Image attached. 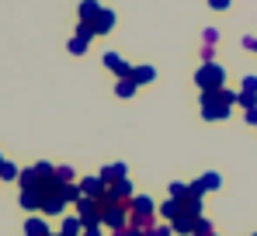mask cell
<instances>
[{"label":"cell","instance_id":"6da1fadb","mask_svg":"<svg viewBox=\"0 0 257 236\" xmlns=\"http://www.w3.org/2000/svg\"><path fill=\"white\" fill-rule=\"evenodd\" d=\"M233 104H236V90H229V87H219V90H202V101H198L202 118H209V122L229 118Z\"/></svg>","mask_w":257,"mask_h":236},{"label":"cell","instance_id":"7a4b0ae2","mask_svg":"<svg viewBox=\"0 0 257 236\" xmlns=\"http://www.w3.org/2000/svg\"><path fill=\"white\" fill-rule=\"evenodd\" d=\"M153 215H157V205H153L150 195H136L128 201V226L150 229V226H153Z\"/></svg>","mask_w":257,"mask_h":236},{"label":"cell","instance_id":"3957f363","mask_svg":"<svg viewBox=\"0 0 257 236\" xmlns=\"http://www.w3.org/2000/svg\"><path fill=\"white\" fill-rule=\"evenodd\" d=\"M101 222L115 229H125L128 226V201H101Z\"/></svg>","mask_w":257,"mask_h":236},{"label":"cell","instance_id":"277c9868","mask_svg":"<svg viewBox=\"0 0 257 236\" xmlns=\"http://www.w3.org/2000/svg\"><path fill=\"white\" fill-rule=\"evenodd\" d=\"M222 80H226V70H222L219 63H202V66H198V73H195L198 90H219V87H222Z\"/></svg>","mask_w":257,"mask_h":236},{"label":"cell","instance_id":"5b68a950","mask_svg":"<svg viewBox=\"0 0 257 236\" xmlns=\"http://www.w3.org/2000/svg\"><path fill=\"white\" fill-rule=\"evenodd\" d=\"M77 219L84 222V229L101 226V201H94V198H80V201H77Z\"/></svg>","mask_w":257,"mask_h":236},{"label":"cell","instance_id":"8992f818","mask_svg":"<svg viewBox=\"0 0 257 236\" xmlns=\"http://www.w3.org/2000/svg\"><path fill=\"white\" fill-rule=\"evenodd\" d=\"M63 208H66V195H63V184L42 195V215H63Z\"/></svg>","mask_w":257,"mask_h":236},{"label":"cell","instance_id":"52a82bcc","mask_svg":"<svg viewBox=\"0 0 257 236\" xmlns=\"http://www.w3.org/2000/svg\"><path fill=\"white\" fill-rule=\"evenodd\" d=\"M77 188H80V195H84V198H94V201H101L104 191H108V184H104L101 177H80Z\"/></svg>","mask_w":257,"mask_h":236},{"label":"cell","instance_id":"ba28073f","mask_svg":"<svg viewBox=\"0 0 257 236\" xmlns=\"http://www.w3.org/2000/svg\"><path fill=\"white\" fill-rule=\"evenodd\" d=\"M90 28H94V35H108V32L115 28V11H111V7H101V11L94 14Z\"/></svg>","mask_w":257,"mask_h":236},{"label":"cell","instance_id":"9c48e42d","mask_svg":"<svg viewBox=\"0 0 257 236\" xmlns=\"http://www.w3.org/2000/svg\"><path fill=\"white\" fill-rule=\"evenodd\" d=\"M104 66H108V70H111V73H115L118 80L132 77V66H128V63L122 59V56H118V52H104Z\"/></svg>","mask_w":257,"mask_h":236},{"label":"cell","instance_id":"30bf717a","mask_svg":"<svg viewBox=\"0 0 257 236\" xmlns=\"http://www.w3.org/2000/svg\"><path fill=\"white\" fill-rule=\"evenodd\" d=\"M198 222H202V215H177V219L171 222V229L181 233V236H191L195 229H198Z\"/></svg>","mask_w":257,"mask_h":236},{"label":"cell","instance_id":"8fae6325","mask_svg":"<svg viewBox=\"0 0 257 236\" xmlns=\"http://www.w3.org/2000/svg\"><path fill=\"white\" fill-rule=\"evenodd\" d=\"M97 177H101V181H104V184L111 188V184H118V181H125V163H108V167H104V170H101Z\"/></svg>","mask_w":257,"mask_h":236},{"label":"cell","instance_id":"7c38bea8","mask_svg":"<svg viewBox=\"0 0 257 236\" xmlns=\"http://www.w3.org/2000/svg\"><path fill=\"white\" fill-rule=\"evenodd\" d=\"M21 208H25V212H42V191H39V188L21 191Z\"/></svg>","mask_w":257,"mask_h":236},{"label":"cell","instance_id":"4fadbf2b","mask_svg":"<svg viewBox=\"0 0 257 236\" xmlns=\"http://www.w3.org/2000/svg\"><path fill=\"white\" fill-rule=\"evenodd\" d=\"M25 236H52V229H49V222H45V219L32 215V219L25 222Z\"/></svg>","mask_w":257,"mask_h":236},{"label":"cell","instance_id":"5bb4252c","mask_svg":"<svg viewBox=\"0 0 257 236\" xmlns=\"http://www.w3.org/2000/svg\"><path fill=\"white\" fill-rule=\"evenodd\" d=\"M157 80V70L153 66H132V83L136 87H146V83H153Z\"/></svg>","mask_w":257,"mask_h":236},{"label":"cell","instance_id":"9a60e30c","mask_svg":"<svg viewBox=\"0 0 257 236\" xmlns=\"http://www.w3.org/2000/svg\"><path fill=\"white\" fill-rule=\"evenodd\" d=\"M160 215H164L167 222H174L177 215H184V201H174V198H167V201L160 205Z\"/></svg>","mask_w":257,"mask_h":236},{"label":"cell","instance_id":"2e32d148","mask_svg":"<svg viewBox=\"0 0 257 236\" xmlns=\"http://www.w3.org/2000/svg\"><path fill=\"white\" fill-rule=\"evenodd\" d=\"M80 233H84V222H80L77 215L63 219V229H59V236H80Z\"/></svg>","mask_w":257,"mask_h":236},{"label":"cell","instance_id":"e0dca14e","mask_svg":"<svg viewBox=\"0 0 257 236\" xmlns=\"http://www.w3.org/2000/svg\"><path fill=\"white\" fill-rule=\"evenodd\" d=\"M18 184H21V191H32V188H39V174H35V167H28V170H21V177H18Z\"/></svg>","mask_w":257,"mask_h":236},{"label":"cell","instance_id":"ac0fdd59","mask_svg":"<svg viewBox=\"0 0 257 236\" xmlns=\"http://www.w3.org/2000/svg\"><path fill=\"white\" fill-rule=\"evenodd\" d=\"M97 11H101V4H97V0H84V4H80V21H94V14H97Z\"/></svg>","mask_w":257,"mask_h":236},{"label":"cell","instance_id":"d6986e66","mask_svg":"<svg viewBox=\"0 0 257 236\" xmlns=\"http://www.w3.org/2000/svg\"><path fill=\"white\" fill-rule=\"evenodd\" d=\"M18 177H21V170H18L11 160H4V163H0V181H18Z\"/></svg>","mask_w":257,"mask_h":236},{"label":"cell","instance_id":"ffe728a7","mask_svg":"<svg viewBox=\"0 0 257 236\" xmlns=\"http://www.w3.org/2000/svg\"><path fill=\"white\" fill-rule=\"evenodd\" d=\"M136 90H139V87L132 83V77H125V80H118V83H115V94H118V97H132Z\"/></svg>","mask_w":257,"mask_h":236},{"label":"cell","instance_id":"44dd1931","mask_svg":"<svg viewBox=\"0 0 257 236\" xmlns=\"http://www.w3.org/2000/svg\"><path fill=\"white\" fill-rule=\"evenodd\" d=\"M219 184H222V177H219L215 170H209V174H202V188H205V191H219Z\"/></svg>","mask_w":257,"mask_h":236},{"label":"cell","instance_id":"7402d4cb","mask_svg":"<svg viewBox=\"0 0 257 236\" xmlns=\"http://www.w3.org/2000/svg\"><path fill=\"white\" fill-rule=\"evenodd\" d=\"M77 39H84V42L97 39V35H94V28H90V21H80V25H77Z\"/></svg>","mask_w":257,"mask_h":236},{"label":"cell","instance_id":"603a6c76","mask_svg":"<svg viewBox=\"0 0 257 236\" xmlns=\"http://www.w3.org/2000/svg\"><path fill=\"white\" fill-rule=\"evenodd\" d=\"M236 104L247 108V111H254L257 108V94H236Z\"/></svg>","mask_w":257,"mask_h":236},{"label":"cell","instance_id":"cb8c5ba5","mask_svg":"<svg viewBox=\"0 0 257 236\" xmlns=\"http://www.w3.org/2000/svg\"><path fill=\"white\" fill-rule=\"evenodd\" d=\"M56 181L59 184H73V167H56Z\"/></svg>","mask_w":257,"mask_h":236},{"label":"cell","instance_id":"d4e9b609","mask_svg":"<svg viewBox=\"0 0 257 236\" xmlns=\"http://www.w3.org/2000/svg\"><path fill=\"white\" fill-rule=\"evenodd\" d=\"M184 215H202V198H188L184 201Z\"/></svg>","mask_w":257,"mask_h":236},{"label":"cell","instance_id":"484cf974","mask_svg":"<svg viewBox=\"0 0 257 236\" xmlns=\"http://www.w3.org/2000/svg\"><path fill=\"white\" fill-rule=\"evenodd\" d=\"M87 49H90V42H84V39H77V35H73V39H70V52H73V56H84Z\"/></svg>","mask_w":257,"mask_h":236},{"label":"cell","instance_id":"4316f807","mask_svg":"<svg viewBox=\"0 0 257 236\" xmlns=\"http://www.w3.org/2000/svg\"><path fill=\"white\" fill-rule=\"evenodd\" d=\"M174 229H171V222H160V226H150L146 229V236H171Z\"/></svg>","mask_w":257,"mask_h":236},{"label":"cell","instance_id":"83f0119b","mask_svg":"<svg viewBox=\"0 0 257 236\" xmlns=\"http://www.w3.org/2000/svg\"><path fill=\"white\" fill-rule=\"evenodd\" d=\"M171 198L174 201H188V184H171Z\"/></svg>","mask_w":257,"mask_h":236},{"label":"cell","instance_id":"f1b7e54d","mask_svg":"<svg viewBox=\"0 0 257 236\" xmlns=\"http://www.w3.org/2000/svg\"><path fill=\"white\" fill-rule=\"evenodd\" d=\"M35 174H39V177H52V174H56V167H52V163H35Z\"/></svg>","mask_w":257,"mask_h":236},{"label":"cell","instance_id":"f546056e","mask_svg":"<svg viewBox=\"0 0 257 236\" xmlns=\"http://www.w3.org/2000/svg\"><path fill=\"white\" fill-rule=\"evenodd\" d=\"M240 94H257V77H243V90Z\"/></svg>","mask_w":257,"mask_h":236},{"label":"cell","instance_id":"4dcf8cb0","mask_svg":"<svg viewBox=\"0 0 257 236\" xmlns=\"http://www.w3.org/2000/svg\"><path fill=\"white\" fill-rule=\"evenodd\" d=\"M229 4H233V0H209L212 11H229Z\"/></svg>","mask_w":257,"mask_h":236},{"label":"cell","instance_id":"1f68e13d","mask_svg":"<svg viewBox=\"0 0 257 236\" xmlns=\"http://www.w3.org/2000/svg\"><path fill=\"white\" fill-rule=\"evenodd\" d=\"M195 233H212V222H209V219H202V222H198V229H195Z\"/></svg>","mask_w":257,"mask_h":236},{"label":"cell","instance_id":"d6a6232c","mask_svg":"<svg viewBox=\"0 0 257 236\" xmlns=\"http://www.w3.org/2000/svg\"><path fill=\"white\" fill-rule=\"evenodd\" d=\"M215 39H219V32H215V28H209V32H205V45H215Z\"/></svg>","mask_w":257,"mask_h":236},{"label":"cell","instance_id":"836d02e7","mask_svg":"<svg viewBox=\"0 0 257 236\" xmlns=\"http://www.w3.org/2000/svg\"><path fill=\"white\" fill-rule=\"evenodd\" d=\"M243 49H250V52H257V39H254V35H247V39H243Z\"/></svg>","mask_w":257,"mask_h":236},{"label":"cell","instance_id":"e575fe53","mask_svg":"<svg viewBox=\"0 0 257 236\" xmlns=\"http://www.w3.org/2000/svg\"><path fill=\"white\" fill-rule=\"evenodd\" d=\"M125 236H146V229H139V226H125Z\"/></svg>","mask_w":257,"mask_h":236},{"label":"cell","instance_id":"d590c367","mask_svg":"<svg viewBox=\"0 0 257 236\" xmlns=\"http://www.w3.org/2000/svg\"><path fill=\"white\" fill-rule=\"evenodd\" d=\"M247 125H257V108H254V111H247Z\"/></svg>","mask_w":257,"mask_h":236},{"label":"cell","instance_id":"8d00e7d4","mask_svg":"<svg viewBox=\"0 0 257 236\" xmlns=\"http://www.w3.org/2000/svg\"><path fill=\"white\" fill-rule=\"evenodd\" d=\"M80 236H101V226H94V229H84Z\"/></svg>","mask_w":257,"mask_h":236},{"label":"cell","instance_id":"74e56055","mask_svg":"<svg viewBox=\"0 0 257 236\" xmlns=\"http://www.w3.org/2000/svg\"><path fill=\"white\" fill-rule=\"evenodd\" d=\"M191 236H215V233H191Z\"/></svg>","mask_w":257,"mask_h":236},{"label":"cell","instance_id":"f35d334b","mask_svg":"<svg viewBox=\"0 0 257 236\" xmlns=\"http://www.w3.org/2000/svg\"><path fill=\"white\" fill-rule=\"evenodd\" d=\"M0 163H4V157H0Z\"/></svg>","mask_w":257,"mask_h":236},{"label":"cell","instance_id":"ab89813d","mask_svg":"<svg viewBox=\"0 0 257 236\" xmlns=\"http://www.w3.org/2000/svg\"><path fill=\"white\" fill-rule=\"evenodd\" d=\"M254 236H257V233H254Z\"/></svg>","mask_w":257,"mask_h":236}]
</instances>
